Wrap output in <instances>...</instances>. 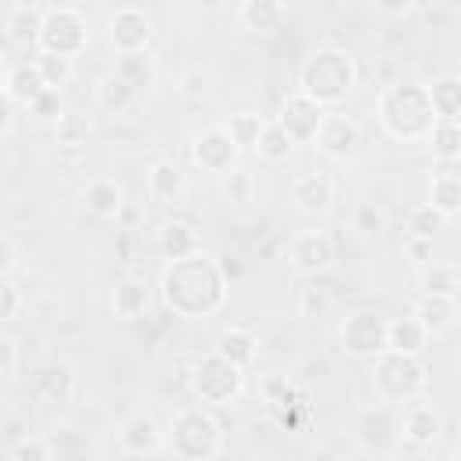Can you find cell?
<instances>
[{"instance_id":"cell-25","label":"cell","mask_w":461,"mask_h":461,"mask_svg":"<svg viewBox=\"0 0 461 461\" xmlns=\"http://www.w3.org/2000/svg\"><path fill=\"white\" fill-rule=\"evenodd\" d=\"M83 205L94 212V216H101V220H115L119 212H122V187H119V180H112V176H94V180H86L83 184Z\"/></svg>"},{"instance_id":"cell-18","label":"cell","mask_w":461,"mask_h":461,"mask_svg":"<svg viewBox=\"0 0 461 461\" xmlns=\"http://www.w3.org/2000/svg\"><path fill=\"white\" fill-rule=\"evenodd\" d=\"M292 18V7L281 0H245L234 7V25L249 36H270Z\"/></svg>"},{"instance_id":"cell-34","label":"cell","mask_w":461,"mask_h":461,"mask_svg":"<svg viewBox=\"0 0 461 461\" xmlns=\"http://www.w3.org/2000/svg\"><path fill=\"white\" fill-rule=\"evenodd\" d=\"M421 144L432 151V162H457L461 158V126L447 122V119H436Z\"/></svg>"},{"instance_id":"cell-20","label":"cell","mask_w":461,"mask_h":461,"mask_svg":"<svg viewBox=\"0 0 461 461\" xmlns=\"http://www.w3.org/2000/svg\"><path fill=\"white\" fill-rule=\"evenodd\" d=\"M429 205L450 223L461 212V176L457 162H436V173L429 180Z\"/></svg>"},{"instance_id":"cell-8","label":"cell","mask_w":461,"mask_h":461,"mask_svg":"<svg viewBox=\"0 0 461 461\" xmlns=\"http://www.w3.org/2000/svg\"><path fill=\"white\" fill-rule=\"evenodd\" d=\"M339 349L353 360H375L385 349V317L375 310H349L339 321Z\"/></svg>"},{"instance_id":"cell-11","label":"cell","mask_w":461,"mask_h":461,"mask_svg":"<svg viewBox=\"0 0 461 461\" xmlns=\"http://www.w3.org/2000/svg\"><path fill=\"white\" fill-rule=\"evenodd\" d=\"M353 439L367 454H389V450H396V443H400V407L371 403V407L357 411V418H353Z\"/></svg>"},{"instance_id":"cell-31","label":"cell","mask_w":461,"mask_h":461,"mask_svg":"<svg viewBox=\"0 0 461 461\" xmlns=\"http://www.w3.org/2000/svg\"><path fill=\"white\" fill-rule=\"evenodd\" d=\"M425 90H429L432 115L436 119H447V122H457V115H461V76L457 72H443Z\"/></svg>"},{"instance_id":"cell-1","label":"cell","mask_w":461,"mask_h":461,"mask_svg":"<svg viewBox=\"0 0 461 461\" xmlns=\"http://www.w3.org/2000/svg\"><path fill=\"white\" fill-rule=\"evenodd\" d=\"M227 288H230L227 270L209 252H194L187 259L166 263L158 277V295L166 310L184 321H202L220 313L227 303Z\"/></svg>"},{"instance_id":"cell-13","label":"cell","mask_w":461,"mask_h":461,"mask_svg":"<svg viewBox=\"0 0 461 461\" xmlns=\"http://www.w3.org/2000/svg\"><path fill=\"white\" fill-rule=\"evenodd\" d=\"M310 144L324 158L346 162V158H353L360 151V122L349 119V115H342V112H324V119H321V126H317V133H313Z\"/></svg>"},{"instance_id":"cell-17","label":"cell","mask_w":461,"mask_h":461,"mask_svg":"<svg viewBox=\"0 0 461 461\" xmlns=\"http://www.w3.org/2000/svg\"><path fill=\"white\" fill-rule=\"evenodd\" d=\"M292 205L303 216H324L335 205V180L321 169H306L292 180Z\"/></svg>"},{"instance_id":"cell-9","label":"cell","mask_w":461,"mask_h":461,"mask_svg":"<svg viewBox=\"0 0 461 461\" xmlns=\"http://www.w3.org/2000/svg\"><path fill=\"white\" fill-rule=\"evenodd\" d=\"M104 36H108V47L119 54H137V50H148L151 47V36H155V25H151V14L137 4H122L115 7L108 18H104Z\"/></svg>"},{"instance_id":"cell-30","label":"cell","mask_w":461,"mask_h":461,"mask_svg":"<svg viewBox=\"0 0 461 461\" xmlns=\"http://www.w3.org/2000/svg\"><path fill=\"white\" fill-rule=\"evenodd\" d=\"M461 288V274L454 263L443 259H429L425 267H418V295H443V299H457Z\"/></svg>"},{"instance_id":"cell-3","label":"cell","mask_w":461,"mask_h":461,"mask_svg":"<svg viewBox=\"0 0 461 461\" xmlns=\"http://www.w3.org/2000/svg\"><path fill=\"white\" fill-rule=\"evenodd\" d=\"M375 119L385 137L400 144H421L436 122L425 83H389L375 97Z\"/></svg>"},{"instance_id":"cell-37","label":"cell","mask_w":461,"mask_h":461,"mask_svg":"<svg viewBox=\"0 0 461 461\" xmlns=\"http://www.w3.org/2000/svg\"><path fill=\"white\" fill-rule=\"evenodd\" d=\"M256 158L259 162H267V166H281V162H288L292 158V151H295V144L285 137V130L274 122V119H267V126H263V133H259V140H256Z\"/></svg>"},{"instance_id":"cell-14","label":"cell","mask_w":461,"mask_h":461,"mask_svg":"<svg viewBox=\"0 0 461 461\" xmlns=\"http://www.w3.org/2000/svg\"><path fill=\"white\" fill-rule=\"evenodd\" d=\"M321 119H324V108L317 101H310L306 94H299V90H292L281 101L277 115H274V122L285 130V137L292 144H310L313 133H317V126H321Z\"/></svg>"},{"instance_id":"cell-47","label":"cell","mask_w":461,"mask_h":461,"mask_svg":"<svg viewBox=\"0 0 461 461\" xmlns=\"http://www.w3.org/2000/svg\"><path fill=\"white\" fill-rule=\"evenodd\" d=\"M403 256H407L414 267H425V263L432 259V241H425V238H407V241H403Z\"/></svg>"},{"instance_id":"cell-49","label":"cell","mask_w":461,"mask_h":461,"mask_svg":"<svg viewBox=\"0 0 461 461\" xmlns=\"http://www.w3.org/2000/svg\"><path fill=\"white\" fill-rule=\"evenodd\" d=\"M414 11H418L414 0H403V4H375V14H389V18H407Z\"/></svg>"},{"instance_id":"cell-40","label":"cell","mask_w":461,"mask_h":461,"mask_svg":"<svg viewBox=\"0 0 461 461\" xmlns=\"http://www.w3.org/2000/svg\"><path fill=\"white\" fill-rule=\"evenodd\" d=\"M328 310H331V295H328L324 288H317V285H303V288H299V295H295V313H299L303 321H321Z\"/></svg>"},{"instance_id":"cell-4","label":"cell","mask_w":461,"mask_h":461,"mask_svg":"<svg viewBox=\"0 0 461 461\" xmlns=\"http://www.w3.org/2000/svg\"><path fill=\"white\" fill-rule=\"evenodd\" d=\"M162 429L176 461H216L223 450V429L209 407H180Z\"/></svg>"},{"instance_id":"cell-16","label":"cell","mask_w":461,"mask_h":461,"mask_svg":"<svg viewBox=\"0 0 461 461\" xmlns=\"http://www.w3.org/2000/svg\"><path fill=\"white\" fill-rule=\"evenodd\" d=\"M443 436V411L429 400H414L400 407V439L411 447H432Z\"/></svg>"},{"instance_id":"cell-15","label":"cell","mask_w":461,"mask_h":461,"mask_svg":"<svg viewBox=\"0 0 461 461\" xmlns=\"http://www.w3.org/2000/svg\"><path fill=\"white\" fill-rule=\"evenodd\" d=\"M115 443H119L122 454H130V457H144V454H155V450L166 447V429L158 425L155 414H148V411H133V414H126V418L119 421V429H115Z\"/></svg>"},{"instance_id":"cell-5","label":"cell","mask_w":461,"mask_h":461,"mask_svg":"<svg viewBox=\"0 0 461 461\" xmlns=\"http://www.w3.org/2000/svg\"><path fill=\"white\" fill-rule=\"evenodd\" d=\"M371 389H375V400L378 403L407 407V403L421 400V393L429 389V371H425L421 357L382 349L371 360Z\"/></svg>"},{"instance_id":"cell-28","label":"cell","mask_w":461,"mask_h":461,"mask_svg":"<svg viewBox=\"0 0 461 461\" xmlns=\"http://www.w3.org/2000/svg\"><path fill=\"white\" fill-rule=\"evenodd\" d=\"M212 353H220L223 360L238 364V367H249V364L256 360V353H259V339H256L249 328H241V324H230V328H223V331L216 335V342H212Z\"/></svg>"},{"instance_id":"cell-27","label":"cell","mask_w":461,"mask_h":461,"mask_svg":"<svg viewBox=\"0 0 461 461\" xmlns=\"http://www.w3.org/2000/svg\"><path fill=\"white\" fill-rule=\"evenodd\" d=\"M425 346H429V335L411 313H400V317L385 321V349L407 353V357H421Z\"/></svg>"},{"instance_id":"cell-2","label":"cell","mask_w":461,"mask_h":461,"mask_svg":"<svg viewBox=\"0 0 461 461\" xmlns=\"http://www.w3.org/2000/svg\"><path fill=\"white\" fill-rule=\"evenodd\" d=\"M353 86H357V61L346 47L335 43L310 50L295 76V90L317 101L324 112H339V104H346Z\"/></svg>"},{"instance_id":"cell-48","label":"cell","mask_w":461,"mask_h":461,"mask_svg":"<svg viewBox=\"0 0 461 461\" xmlns=\"http://www.w3.org/2000/svg\"><path fill=\"white\" fill-rule=\"evenodd\" d=\"M14 122H18V104L7 97V90L0 94V137H7L11 130H14Z\"/></svg>"},{"instance_id":"cell-43","label":"cell","mask_w":461,"mask_h":461,"mask_svg":"<svg viewBox=\"0 0 461 461\" xmlns=\"http://www.w3.org/2000/svg\"><path fill=\"white\" fill-rule=\"evenodd\" d=\"M180 94H184L187 101H202V97L209 94V72H202L198 65L184 68V72H180Z\"/></svg>"},{"instance_id":"cell-6","label":"cell","mask_w":461,"mask_h":461,"mask_svg":"<svg viewBox=\"0 0 461 461\" xmlns=\"http://www.w3.org/2000/svg\"><path fill=\"white\" fill-rule=\"evenodd\" d=\"M187 389L198 407H230L245 393V367L223 360L220 353H202L187 367Z\"/></svg>"},{"instance_id":"cell-22","label":"cell","mask_w":461,"mask_h":461,"mask_svg":"<svg viewBox=\"0 0 461 461\" xmlns=\"http://www.w3.org/2000/svg\"><path fill=\"white\" fill-rule=\"evenodd\" d=\"M108 306L115 313V321H137L144 317V310L151 306V288L144 277H119L112 285V295H108Z\"/></svg>"},{"instance_id":"cell-35","label":"cell","mask_w":461,"mask_h":461,"mask_svg":"<svg viewBox=\"0 0 461 461\" xmlns=\"http://www.w3.org/2000/svg\"><path fill=\"white\" fill-rule=\"evenodd\" d=\"M90 133H94V122H90V115H83V112L65 108V112L54 119V140H58V148L76 151V148H83V144L90 140Z\"/></svg>"},{"instance_id":"cell-12","label":"cell","mask_w":461,"mask_h":461,"mask_svg":"<svg viewBox=\"0 0 461 461\" xmlns=\"http://www.w3.org/2000/svg\"><path fill=\"white\" fill-rule=\"evenodd\" d=\"M187 155H191L194 169L212 173V176H230V173L238 169V158H241V151L230 144V137H227V130H223L220 122H216V126H202V130L191 137Z\"/></svg>"},{"instance_id":"cell-41","label":"cell","mask_w":461,"mask_h":461,"mask_svg":"<svg viewBox=\"0 0 461 461\" xmlns=\"http://www.w3.org/2000/svg\"><path fill=\"white\" fill-rule=\"evenodd\" d=\"M11 461H54L50 454V443L40 439V436H22L14 447H11Z\"/></svg>"},{"instance_id":"cell-32","label":"cell","mask_w":461,"mask_h":461,"mask_svg":"<svg viewBox=\"0 0 461 461\" xmlns=\"http://www.w3.org/2000/svg\"><path fill=\"white\" fill-rule=\"evenodd\" d=\"M94 101H97V108L101 112H108V115H122V112H130L133 108V101H137V94L126 86V79L122 76H115L112 68L97 79V86H94Z\"/></svg>"},{"instance_id":"cell-10","label":"cell","mask_w":461,"mask_h":461,"mask_svg":"<svg viewBox=\"0 0 461 461\" xmlns=\"http://www.w3.org/2000/svg\"><path fill=\"white\" fill-rule=\"evenodd\" d=\"M288 263L295 274L303 277H321L335 267V238L321 227H303L288 238V249H285Z\"/></svg>"},{"instance_id":"cell-19","label":"cell","mask_w":461,"mask_h":461,"mask_svg":"<svg viewBox=\"0 0 461 461\" xmlns=\"http://www.w3.org/2000/svg\"><path fill=\"white\" fill-rule=\"evenodd\" d=\"M144 191H148V198L155 205H173L187 191V173L173 158H155L144 169Z\"/></svg>"},{"instance_id":"cell-29","label":"cell","mask_w":461,"mask_h":461,"mask_svg":"<svg viewBox=\"0 0 461 461\" xmlns=\"http://www.w3.org/2000/svg\"><path fill=\"white\" fill-rule=\"evenodd\" d=\"M40 25H43V4H32V0L14 4V7L7 11V18H4L7 36H11L14 43H22V47H36Z\"/></svg>"},{"instance_id":"cell-33","label":"cell","mask_w":461,"mask_h":461,"mask_svg":"<svg viewBox=\"0 0 461 461\" xmlns=\"http://www.w3.org/2000/svg\"><path fill=\"white\" fill-rule=\"evenodd\" d=\"M32 68H36V76H40V83H43V90H65L68 83H72V76H76V61H68V58H58V54H43V50H32Z\"/></svg>"},{"instance_id":"cell-24","label":"cell","mask_w":461,"mask_h":461,"mask_svg":"<svg viewBox=\"0 0 461 461\" xmlns=\"http://www.w3.org/2000/svg\"><path fill=\"white\" fill-rule=\"evenodd\" d=\"M112 72H115V76H122V79H126V86L140 97V94H148V90L155 86V79H158V61H155V54H151V50L119 54Z\"/></svg>"},{"instance_id":"cell-7","label":"cell","mask_w":461,"mask_h":461,"mask_svg":"<svg viewBox=\"0 0 461 461\" xmlns=\"http://www.w3.org/2000/svg\"><path fill=\"white\" fill-rule=\"evenodd\" d=\"M86 43H90V25H86V14L79 7H72V4L43 7V25H40L36 50L76 61L86 50Z\"/></svg>"},{"instance_id":"cell-23","label":"cell","mask_w":461,"mask_h":461,"mask_svg":"<svg viewBox=\"0 0 461 461\" xmlns=\"http://www.w3.org/2000/svg\"><path fill=\"white\" fill-rule=\"evenodd\" d=\"M155 245H158V252H162V259H166V263H176V259H187V256L202 252L198 230H194L187 220H176V216H173V220H166V223L158 227Z\"/></svg>"},{"instance_id":"cell-50","label":"cell","mask_w":461,"mask_h":461,"mask_svg":"<svg viewBox=\"0 0 461 461\" xmlns=\"http://www.w3.org/2000/svg\"><path fill=\"white\" fill-rule=\"evenodd\" d=\"M7 76H11V65H7V58H4V50H0V94L7 90Z\"/></svg>"},{"instance_id":"cell-21","label":"cell","mask_w":461,"mask_h":461,"mask_svg":"<svg viewBox=\"0 0 461 461\" xmlns=\"http://www.w3.org/2000/svg\"><path fill=\"white\" fill-rule=\"evenodd\" d=\"M411 317L425 328L429 339H439L447 331H454L457 324V299H443V295H418L411 306Z\"/></svg>"},{"instance_id":"cell-42","label":"cell","mask_w":461,"mask_h":461,"mask_svg":"<svg viewBox=\"0 0 461 461\" xmlns=\"http://www.w3.org/2000/svg\"><path fill=\"white\" fill-rule=\"evenodd\" d=\"M25 112H29L32 119H40V122H47V119L54 122V119L65 112V101H61V94H58V90H43V94L25 108Z\"/></svg>"},{"instance_id":"cell-45","label":"cell","mask_w":461,"mask_h":461,"mask_svg":"<svg viewBox=\"0 0 461 461\" xmlns=\"http://www.w3.org/2000/svg\"><path fill=\"white\" fill-rule=\"evenodd\" d=\"M18 371V342L0 331V378H11Z\"/></svg>"},{"instance_id":"cell-44","label":"cell","mask_w":461,"mask_h":461,"mask_svg":"<svg viewBox=\"0 0 461 461\" xmlns=\"http://www.w3.org/2000/svg\"><path fill=\"white\" fill-rule=\"evenodd\" d=\"M18 310H22V292L14 288V281H11V277H0V324L14 321V317H18Z\"/></svg>"},{"instance_id":"cell-46","label":"cell","mask_w":461,"mask_h":461,"mask_svg":"<svg viewBox=\"0 0 461 461\" xmlns=\"http://www.w3.org/2000/svg\"><path fill=\"white\" fill-rule=\"evenodd\" d=\"M14 267H18V241L0 230V277H11Z\"/></svg>"},{"instance_id":"cell-38","label":"cell","mask_w":461,"mask_h":461,"mask_svg":"<svg viewBox=\"0 0 461 461\" xmlns=\"http://www.w3.org/2000/svg\"><path fill=\"white\" fill-rule=\"evenodd\" d=\"M40 94H43V83H40V76H36L32 61L11 65V76H7V97H11L18 108H29Z\"/></svg>"},{"instance_id":"cell-36","label":"cell","mask_w":461,"mask_h":461,"mask_svg":"<svg viewBox=\"0 0 461 461\" xmlns=\"http://www.w3.org/2000/svg\"><path fill=\"white\" fill-rule=\"evenodd\" d=\"M220 126L227 130V137H230V144L238 151H252L256 140H259V133H263V126H267V115H259V112H234Z\"/></svg>"},{"instance_id":"cell-39","label":"cell","mask_w":461,"mask_h":461,"mask_svg":"<svg viewBox=\"0 0 461 461\" xmlns=\"http://www.w3.org/2000/svg\"><path fill=\"white\" fill-rule=\"evenodd\" d=\"M447 227V220L429 205V202H418L411 212H407V238H425V241H432L439 230Z\"/></svg>"},{"instance_id":"cell-26","label":"cell","mask_w":461,"mask_h":461,"mask_svg":"<svg viewBox=\"0 0 461 461\" xmlns=\"http://www.w3.org/2000/svg\"><path fill=\"white\" fill-rule=\"evenodd\" d=\"M36 393H40V400H47V403H68L72 393H76V367L65 364V360L43 364L40 375H36Z\"/></svg>"}]
</instances>
